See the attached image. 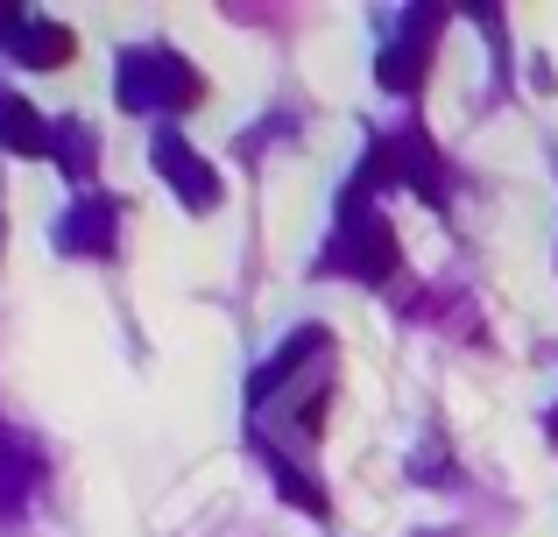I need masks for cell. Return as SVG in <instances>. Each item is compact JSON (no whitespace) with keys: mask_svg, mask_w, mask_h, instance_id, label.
Listing matches in <instances>:
<instances>
[{"mask_svg":"<svg viewBox=\"0 0 558 537\" xmlns=\"http://www.w3.org/2000/svg\"><path fill=\"white\" fill-rule=\"evenodd\" d=\"M113 93H121V107H128V113H149V107H170V113H184V107H198L205 78L184 64L178 50H121V71H113Z\"/></svg>","mask_w":558,"mask_h":537,"instance_id":"6da1fadb","label":"cell"},{"mask_svg":"<svg viewBox=\"0 0 558 537\" xmlns=\"http://www.w3.org/2000/svg\"><path fill=\"white\" fill-rule=\"evenodd\" d=\"M318 269H347V276H361V283H389L396 276V234L375 212H340V234L318 255Z\"/></svg>","mask_w":558,"mask_h":537,"instance_id":"7a4b0ae2","label":"cell"},{"mask_svg":"<svg viewBox=\"0 0 558 537\" xmlns=\"http://www.w3.org/2000/svg\"><path fill=\"white\" fill-rule=\"evenodd\" d=\"M156 170L170 178V192L184 198V212H213L219 206V170L205 163V156H191V142L184 135H156Z\"/></svg>","mask_w":558,"mask_h":537,"instance_id":"3957f363","label":"cell"},{"mask_svg":"<svg viewBox=\"0 0 558 537\" xmlns=\"http://www.w3.org/2000/svg\"><path fill=\"white\" fill-rule=\"evenodd\" d=\"M438 14L432 8H410V36H396L389 50H381V93H424V71H432V36H424V28H432Z\"/></svg>","mask_w":558,"mask_h":537,"instance_id":"277c9868","label":"cell"},{"mask_svg":"<svg viewBox=\"0 0 558 537\" xmlns=\"http://www.w3.org/2000/svg\"><path fill=\"white\" fill-rule=\"evenodd\" d=\"M113 234H121V206H113V198H78V206L64 212V227H57V248L107 263V255H113Z\"/></svg>","mask_w":558,"mask_h":537,"instance_id":"5b68a950","label":"cell"},{"mask_svg":"<svg viewBox=\"0 0 558 537\" xmlns=\"http://www.w3.org/2000/svg\"><path fill=\"white\" fill-rule=\"evenodd\" d=\"M318 361H332L326 326L290 332V340H283V354H276V361H262V375H255V389H247V396H255V403H269L276 389H283V382H298V375H304V368H318Z\"/></svg>","mask_w":558,"mask_h":537,"instance_id":"8992f818","label":"cell"},{"mask_svg":"<svg viewBox=\"0 0 558 537\" xmlns=\"http://www.w3.org/2000/svg\"><path fill=\"white\" fill-rule=\"evenodd\" d=\"M36 474H43L36 446H28V439H14V431L0 425V516H14V510L28 502V488H36Z\"/></svg>","mask_w":558,"mask_h":537,"instance_id":"52a82bcc","label":"cell"},{"mask_svg":"<svg viewBox=\"0 0 558 537\" xmlns=\"http://www.w3.org/2000/svg\"><path fill=\"white\" fill-rule=\"evenodd\" d=\"M0 149L8 156H50V127L22 93H0Z\"/></svg>","mask_w":558,"mask_h":537,"instance_id":"ba28073f","label":"cell"},{"mask_svg":"<svg viewBox=\"0 0 558 537\" xmlns=\"http://www.w3.org/2000/svg\"><path fill=\"white\" fill-rule=\"evenodd\" d=\"M389 163H396V178H403L410 192H417V198H432V206H438L446 178H438V163H432V142H424V135H396V142H389Z\"/></svg>","mask_w":558,"mask_h":537,"instance_id":"9c48e42d","label":"cell"},{"mask_svg":"<svg viewBox=\"0 0 558 537\" xmlns=\"http://www.w3.org/2000/svg\"><path fill=\"white\" fill-rule=\"evenodd\" d=\"M8 50H14V57H22V64H36V71H50V64H64V57H71V28H64V22H28V28H22V36H14V42H8Z\"/></svg>","mask_w":558,"mask_h":537,"instance_id":"30bf717a","label":"cell"},{"mask_svg":"<svg viewBox=\"0 0 558 537\" xmlns=\"http://www.w3.org/2000/svg\"><path fill=\"white\" fill-rule=\"evenodd\" d=\"M50 156H57L64 178H85V170H93V142H85V127L78 121H57L50 127Z\"/></svg>","mask_w":558,"mask_h":537,"instance_id":"8fae6325","label":"cell"},{"mask_svg":"<svg viewBox=\"0 0 558 537\" xmlns=\"http://www.w3.org/2000/svg\"><path fill=\"white\" fill-rule=\"evenodd\" d=\"M269 474H276V481H283V496L298 502V510H312V516L326 510V496H318V488H312V474H298V467H290L283 453H269Z\"/></svg>","mask_w":558,"mask_h":537,"instance_id":"7c38bea8","label":"cell"},{"mask_svg":"<svg viewBox=\"0 0 558 537\" xmlns=\"http://www.w3.org/2000/svg\"><path fill=\"white\" fill-rule=\"evenodd\" d=\"M22 28H28V14H22V8H0V42H14Z\"/></svg>","mask_w":558,"mask_h":537,"instance_id":"4fadbf2b","label":"cell"},{"mask_svg":"<svg viewBox=\"0 0 558 537\" xmlns=\"http://www.w3.org/2000/svg\"><path fill=\"white\" fill-rule=\"evenodd\" d=\"M0 241H8V220H0Z\"/></svg>","mask_w":558,"mask_h":537,"instance_id":"5bb4252c","label":"cell"},{"mask_svg":"<svg viewBox=\"0 0 558 537\" xmlns=\"http://www.w3.org/2000/svg\"><path fill=\"white\" fill-rule=\"evenodd\" d=\"M551 431H558V425H551Z\"/></svg>","mask_w":558,"mask_h":537,"instance_id":"9a60e30c","label":"cell"}]
</instances>
